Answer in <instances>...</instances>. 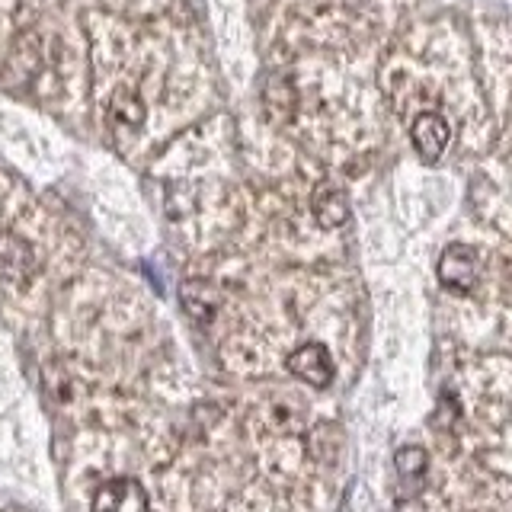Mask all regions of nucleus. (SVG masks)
Returning <instances> with one entry per match:
<instances>
[{
	"label": "nucleus",
	"mask_w": 512,
	"mask_h": 512,
	"mask_svg": "<svg viewBox=\"0 0 512 512\" xmlns=\"http://www.w3.org/2000/svg\"><path fill=\"white\" fill-rule=\"evenodd\" d=\"M36 276V253L20 234L0 231V282L23 288Z\"/></svg>",
	"instance_id": "nucleus-1"
},
{
	"label": "nucleus",
	"mask_w": 512,
	"mask_h": 512,
	"mask_svg": "<svg viewBox=\"0 0 512 512\" xmlns=\"http://www.w3.org/2000/svg\"><path fill=\"white\" fill-rule=\"evenodd\" d=\"M93 512H148V493L132 477L106 480L93 493Z\"/></svg>",
	"instance_id": "nucleus-2"
},
{
	"label": "nucleus",
	"mask_w": 512,
	"mask_h": 512,
	"mask_svg": "<svg viewBox=\"0 0 512 512\" xmlns=\"http://www.w3.org/2000/svg\"><path fill=\"white\" fill-rule=\"evenodd\" d=\"M480 276V263H477V253L471 247H461L452 244L445 247L439 256V282L452 292H471L477 285Z\"/></svg>",
	"instance_id": "nucleus-3"
},
{
	"label": "nucleus",
	"mask_w": 512,
	"mask_h": 512,
	"mask_svg": "<svg viewBox=\"0 0 512 512\" xmlns=\"http://www.w3.org/2000/svg\"><path fill=\"white\" fill-rule=\"evenodd\" d=\"M288 372L311 388H327L333 381V359L320 343H304L288 356Z\"/></svg>",
	"instance_id": "nucleus-4"
},
{
	"label": "nucleus",
	"mask_w": 512,
	"mask_h": 512,
	"mask_svg": "<svg viewBox=\"0 0 512 512\" xmlns=\"http://www.w3.org/2000/svg\"><path fill=\"white\" fill-rule=\"evenodd\" d=\"M410 135H413V144H416V151H420V157L429 160V164H436L448 148L452 128H448V122L439 116V112H423V116L413 119Z\"/></svg>",
	"instance_id": "nucleus-5"
},
{
	"label": "nucleus",
	"mask_w": 512,
	"mask_h": 512,
	"mask_svg": "<svg viewBox=\"0 0 512 512\" xmlns=\"http://www.w3.org/2000/svg\"><path fill=\"white\" fill-rule=\"evenodd\" d=\"M311 212L320 228H340V224H346L349 202L343 196V189L333 183H320L311 196Z\"/></svg>",
	"instance_id": "nucleus-6"
},
{
	"label": "nucleus",
	"mask_w": 512,
	"mask_h": 512,
	"mask_svg": "<svg viewBox=\"0 0 512 512\" xmlns=\"http://www.w3.org/2000/svg\"><path fill=\"white\" fill-rule=\"evenodd\" d=\"M109 116L122 128H141L144 125V103L135 90H119L109 103Z\"/></svg>",
	"instance_id": "nucleus-7"
},
{
	"label": "nucleus",
	"mask_w": 512,
	"mask_h": 512,
	"mask_svg": "<svg viewBox=\"0 0 512 512\" xmlns=\"http://www.w3.org/2000/svg\"><path fill=\"white\" fill-rule=\"evenodd\" d=\"M183 304L196 320H208L218 308V295L205 282H186L183 285Z\"/></svg>",
	"instance_id": "nucleus-8"
},
{
	"label": "nucleus",
	"mask_w": 512,
	"mask_h": 512,
	"mask_svg": "<svg viewBox=\"0 0 512 512\" xmlns=\"http://www.w3.org/2000/svg\"><path fill=\"white\" fill-rule=\"evenodd\" d=\"M394 464H397L400 480H407V484H420L426 468H429V455H426V448H420V445H407V448H400V452H397Z\"/></svg>",
	"instance_id": "nucleus-9"
},
{
	"label": "nucleus",
	"mask_w": 512,
	"mask_h": 512,
	"mask_svg": "<svg viewBox=\"0 0 512 512\" xmlns=\"http://www.w3.org/2000/svg\"><path fill=\"white\" fill-rule=\"evenodd\" d=\"M391 512H426V509H423L420 500H416V496H404V500H397V503H394Z\"/></svg>",
	"instance_id": "nucleus-10"
}]
</instances>
